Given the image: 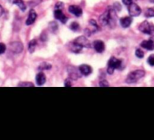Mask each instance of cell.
I'll return each instance as SVG.
<instances>
[{"instance_id":"15","label":"cell","mask_w":154,"mask_h":140,"mask_svg":"<svg viewBox=\"0 0 154 140\" xmlns=\"http://www.w3.org/2000/svg\"><path fill=\"white\" fill-rule=\"evenodd\" d=\"M141 46L142 48H146L147 50H154V42L151 40H144L141 43Z\"/></svg>"},{"instance_id":"14","label":"cell","mask_w":154,"mask_h":140,"mask_svg":"<svg viewBox=\"0 0 154 140\" xmlns=\"http://www.w3.org/2000/svg\"><path fill=\"white\" fill-rule=\"evenodd\" d=\"M79 69H80L82 74L84 76H88L89 74H91V72H92V68L90 67L89 65H80Z\"/></svg>"},{"instance_id":"19","label":"cell","mask_w":154,"mask_h":140,"mask_svg":"<svg viewBox=\"0 0 154 140\" xmlns=\"http://www.w3.org/2000/svg\"><path fill=\"white\" fill-rule=\"evenodd\" d=\"M82 47L80 46L79 45H77V44H76L75 43H73L71 45V47H70V50L72 51V52H75V53H79V52H81L82 50Z\"/></svg>"},{"instance_id":"21","label":"cell","mask_w":154,"mask_h":140,"mask_svg":"<svg viewBox=\"0 0 154 140\" xmlns=\"http://www.w3.org/2000/svg\"><path fill=\"white\" fill-rule=\"evenodd\" d=\"M145 16L147 18L154 17V9H147L145 12Z\"/></svg>"},{"instance_id":"33","label":"cell","mask_w":154,"mask_h":140,"mask_svg":"<svg viewBox=\"0 0 154 140\" xmlns=\"http://www.w3.org/2000/svg\"><path fill=\"white\" fill-rule=\"evenodd\" d=\"M71 83H70V80H66V81H65V83H64V86H66V87H70L71 86Z\"/></svg>"},{"instance_id":"9","label":"cell","mask_w":154,"mask_h":140,"mask_svg":"<svg viewBox=\"0 0 154 140\" xmlns=\"http://www.w3.org/2000/svg\"><path fill=\"white\" fill-rule=\"evenodd\" d=\"M150 30H151V25L149 23V22L145 21L142 22L139 26V30L144 34H148L150 35Z\"/></svg>"},{"instance_id":"24","label":"cell","mask_w":154,"mask_h":140,"mask_svg":"<svg viewBox=\"0 0 154 140\" xmlns=\"http://www.w3.org/2000/svg\"><path fill=\"white\" fill-rule=\"evenodd\" d=\"M135 55L136 56L138 57V58H139V59H142L144 56V52H143L141 49H140V48H138V49L135 51Z\"/></svg>"},{"instance_id":"16","label":"cell","mask_w":154,"mask_h":140,"mask_svg":"<svg viewBox=\"0 0 154 140\" xmlns=\"http://www.w3.org/2000/svg\"><path fill=\"white\" fill-rule=\"evenodd\" d=\"M132 18L131 17H124V18H122L119 21H120V24L124 28H127V27H130V25L132 23Z\"/></svg>"},{"instance_id":"5","label":"cell","mask_w":154,"mask_h":140,"mask_svg":"<svg viewBox=\"0 0 154 140\" xmlns=\"http://www.w3.org/2000/svg\"><path fill=\"white\" fill-rule=\"evenodd\" d=\"M128 12H129L131 17H137V16L141 15V9L137 4L132 2L128 5Z\"/></svg>"},{"instance_id":"7","label":"cell","mask_w":154,"mask_h":140,"mask_svg":"<svg viewBox=\"0 0 154 140\" xmlns=\"http://www.w3.org/2000/svg\"><path fill=\"white\" fill-rule=\"evenodd\" d=\"M10 49L15 53H20L23 49V45L20 42H13L10 43Z\"/></svg>"},{"instance_id":"26","label":"cell","mask_w":154,"mask_h":140,"mask_svg":"<svg viewBox=\"0 0 154 140\" xmlns=\"http://www.w3.org/2000/svg\"><path fill=\"white\" fill-rule=\"evenodd\" d=\"M41 2L42 0H31V1L29 2V5H30V7H34L38 5Z\"/></svg>"},{"instance_id":"1","label":"cell","mask_w":154,"mask_h":140,"mask_svg":"<svg viewBox=\"0 0 154 140\" xmlns=\"http://www.w3.org/2000/svg\"><path fill=\"white\" fill-rule=\"evenodd\" d=\"M117 20L116 10L114 9L109 8L103 15L100 16L99 21L102 26H108L110 28L115 27Z\"/></svg>"},{"instance_id":"29","label":"cell","mask_w":154,"mask_h":140,"mask_svg":"<svg viewBox=\"0 0 154 140\" xmlns=\"http://www.w3.org/2000/svg\"><path fill=\"white\" fill-rule=\"evenodd\" d=\"M99 86L101 87H107V86H109V84H108V82L107 80H101L100 82Z\"/></svg>"},{"instance_id":"18","label":"cell","mask_w":154,"mask_h":140,"mask_svg":"<svg viewBox=\"0 0 154 140\" xmlns=\"http://www.w3.org/2000/svg\"><path fill=\"white\" fill-rule=\"evenodd\" d=\"M36 43H37L36 40H33L30 42V43H29L28 45V50L30 53H33V52L35 51L36 46Z\"/></svg>"},{"instance_id":"30","label":"cell","mask_w":154,"mask_h":140,"mask_svg":"<svg viewBox=\"0 0 154 140\" xmlns=\"http://www.w3.org/2000/svg\"><path fill=\"white\" fill-rule=\"evenodd\" d=\"M113 9L116 11H120L122 9V6L119 2H116V3H114V5H113Z\"/></svg>"},{"instance_id":"3","label":"cell","mask_w":154,"mask_h":140,"mask_svg":"<svg viewBox=\"0 0 154 140\" xmlns=\"http://www.w3.org/2000/svg\"><path fill=\"white\" fill-rule=\"evenodd\" d=\"M122 64H123V61L121 59H118L115 57H112L110 58V59L108 62L107 65V73L109 74H113V72H114L115 69H119L121 67Z\"/></svg>"},{"instance_id":"12","label":"cell","mask_w":154,"mask_h":140,"mask_svg":"<svg viewBox=\"0 0 154 140\" xmlns=\"http://www.w3.org/2000/svg\"><path fill=\"white\" fill-rule=\"evenodd\" d=\"M36 18L37 14L36 13L35 11L31 9L30 12V14H29L28 18L26 21V24H27V25H31V24H33V23L36 21Z\"/></svg>"},{"instance_id":"8","label":"cell","mask_w":154,"mask_h":140,"mask_svg":"<svg viewBox=\"0 0 154 140\" xmlns=\"http://www.w3.org/2000/svg\"><path fill=\"white\" fill-rule=\"evenodd\" d=\"M54 15H55V18L57 20H59L63 23H66L68 20V18H66V15L63 13L61 9H55V12H54Z\"/></svg>"},{"instance_id":"22","label":"cell","mask_w":154,"mask_h":140,"mask_svg":"<svg viewBox=\"0 0 154 140\" xmlns=\"http://www.w3.org/2000/svg\"><path fill=\"white\" fill-rule=\"evenodd\" d=\"M58 24H57L56 22H51L49 24V29L51 30V32H56L58 30Z\"/></svg>"},{"instance_id":"6","label":"cell","mask_w":154,"mask_h":140,"mask_svg":"<svg viewBox=\"0 0 154 140\" xmlns=\"http://www.w3.org/2000/svg\"><path fill=\"white\" fill-rule=\"evenodd\" d=\"M73 43H75L76 44L79 45L80 46H81L82 48L85 47V48H90L91 47V43H89L88 40H87L86 37H85L84 36H81V37L76 38V40L73 41Z\"/></svg>"},{"instance_id":"17","label":"cell","mask_w":154,"mask_h":140,"mask_svg":"<svg viewBox=\"0 0 154 140\" xmlns=\"http://www.w3.org/2000/svg\"><path fill=\"white\" fill-rule=\"evenodd\" d=\"M13 3L18 5L22 12H24V11L27 9V6L25 5L24 2H23L22 0H14Z\"/></svg>"},{"instance_id":"35","label":"cell","mask_w":154,"mask_h":140,"mask_svg":"<svg viewBox=\"0 0 154 140\" xmlns=\"http://www.w3.org/2000/svg\"><path fill=\"white\" fill-rule=\"evenodd\" d=\"M3 12H4V10H3V8H2L1 5H0V17L2 16V15H3Z\"/></svg>"},{"instance_id":"32","label":"cell","mask_w":154,"mask_h":140,"mask_svg":"<svg viewBox=\"0 0 154 140\" xmlns=\"http://www.w3.org/2000/svg\"><path fill=\"white\" fill-rule=\"evenodd\" d=\"M122 1H123V2L124 5H128V6L130 4L132 3V0H122Z\"/></svg>"},{"instance_id":"4","label":"cell","mask_w":154,"mask_h":140,"mask_svg":"<svg viewBox=\"0 0 154 140\" xmlns=\"http://www.w3.org/2000/svg\"><path fill=\"white\" fill-rule=\"evenodd\" d=\"M68 71V75L71 80H76L77 79L80 78L81 76L82 75L80 72V69H77L76 67H73V66H70L67 69Z\"/></svg>"},{"instance_id":"13","label":"cell","mask_w":154,"mask_h":140,"mask_svg":"<svg viewBox=\"0 0 154 140\" xmlns=\"http://www.w3.org/2000/svg\"><path fill=\"white\" fill-rule=\"evenodd\" d=\"M36 84L38 86L44 85L45 81H46V77H45V73L42 71L37 73L36 77Z\"/></svg>"},{"instance_id":"23","label":"cell","mask_w":154,"mask_h":140,"mask_svg":"<svg viewBox=\"0 0 154 140\" xmlns=\"http://www.w3.org/2000/svg\"><path fill=\"white\" fill-rule=\"evenodd\" d=\"M70 28L73 31H78L79 29H80V24H79L77 22H73V23L70 24Z\"/></svg>"},{"instance_id":"20","label":"cell","mask_w":154,"mask_h":140,"mask_svg":"<svg viewBox=\"0 0 154 140\" xmlns=\"http://www.w3.org/2000/svg\"><path fill=\"white\" fill-rule=\"evenodd\" d=\"M51 68V65L50 64L47 63V62H44V63H42L39 67V70H49Z\"/></svg>"},{"instance_id":"36","label":"cell","mask_w":154,"mask_h":140,"mask_svg":"<svg viewBox=\"0 0 154 140\" xmlns=\"http://www.w3.org/2000/svg\"><path fill=\"white\" fill-rule=\"evenodd\" d=\"M150 2H153V3H154V0H150Z\"/></svg>"},{"instance_id":"31","label":"cell","mask_w":154,"mask_h":140,"mask_svg":"<svg viewBox=\"0 0 154 140\" xmlns=\"http://www.w3.org/2000/svg\"><path fill=\"white\" fill-rule=\"evenodd\" d=\"M63 8V3L62 2H58L55 5V9H61Z\"/></svg>"},{"instance_id":"11","label":"cell","mask_w":154,"mask_h":140,"mask_svg":"<svg viewBox=\"0 0 154 140\" xmlns=\"http://www.w3.org/2000/svg\"><path fill=\"white\" fill-rule=\"evenodd\" d=\"M69 12L71 14L74 15L76 17H80L82 14V10L80 7L77 6V5H70L68 9Z\"/></svg>"},{"instance_id":"28","label":"cell","mask_w":154,"mask_h":140,"mask_svg":"<svg viewBox=\"0 0 154 140\" xmlns=\"http://www.w3.org/2000/svg\"><path fill=\"white\" fill-rule=\"evenodd\" d=\"M6 51V45L4 43H0V55L3 54Z\"/></svg>"},{"instance_id":"10","label":"cell","mask_w":154,"mask_h":140,"mask_svg":"<svg viewBox=\"0 0 154 140\" xmlns=\"http://www.w3.org/2000/svg\"><path fill=\"white\" fill-rule=\"evenodd\" d=\"M93 46L95 50L98 53H102L105 50V45L101 40H95V42L93 43Z\"/></svg>"},{"instance_id":"25","label":"cell","mask_w":154,"mask_h":140,"mask_svg":"<svg viewBox=\"0 0 154 140\" xmlns=\"http://www.w3.org/2000/svg\"><path fill=\"white\" fill-rule=\"evenodd\" d=\"M18 86H23V87H33V85L32 83H28V82H23V83H20L18 84Z\"/></svg>"},{"instance_id":"34","label":"cell","mask_w":154,"mask_h":140,"mask_svg":"<svg viewBox=\"0 0 154 140\" xmlns=\"http://www.w3.org/2000/svg\"><path fill=\"white\" fill-rule=\"evenodd\" d=\"M150 35H153V36H154V26H152V25H151Z\"/></svg>"},{"instance_id":"2","label":"cell","mask_w":154,"mask_h":140,"mask_svg":"<svg viewBox=\"0 0 154 140\" xmlns=\"http://www.w3.org/2000/svg\"><path fill=\"white\" fill-rule=\"evenodd\" d=\"M145 75V72L142 70H137L131 72V73L128 75L127 78H126V82L127 84H134L136 82H138L140 79L142 78Z\"/></svg>"},{"instance_id":"27","label":"cell","mask_w":154,"mask_h":140,"mask_svg":"<svg viewBox=\"0 0 154 140\" xmlns=\"http://www.w3.org/2000/svg\"><path fill=\"white\" fill-rule=\"evenodd\" d=\"M147 62L150 66H154V55H151L148 58Z\"/></svg>"}]
</instances>
